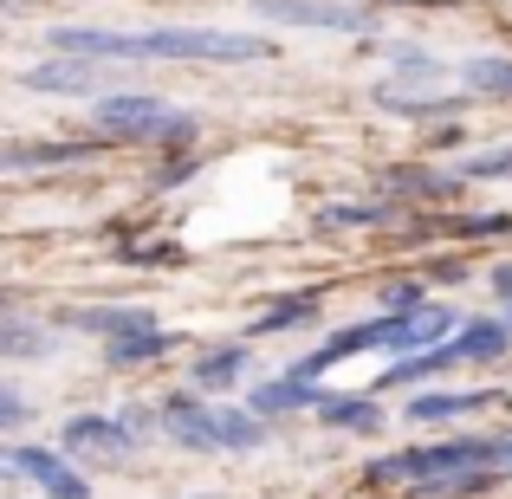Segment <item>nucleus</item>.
<instances>
[{"instance_id": "1", "label": "nucleus", "mask_w": 512, "mask_h": 499, "mask_svg": "<svg viewBox=\"0 0 512 499\" xmlns=\"http://www.w3.org/2000/svg\"><path fill=\"white\" fill-rule=\"evenodd\" d=\"M52 52H78V59H111V65H260L273 59L266 33H227V26H150V33H117V26H52Z\"/></svg>"}, {"instance_id": "22", "label": "nucleus", "mask_w": 512, "mask_h": 499, "mask_svg": "<svg viewBox=\"0 0 512 499\" xmlns=\"http://www.w3.org/2000/svg\"><path fill=\"white\" fill-rule=\"evenodd\" d=\"M396 195H415V201H448V195H461V169H389L383 175Z\"/></svg>"}, {"instance_id": "34", "label": "nucleus", "mask_w": 512, "mask_h": 499, "mask_svg": "<svg viewBox=\"0 0 512 499\" xmlns=\"http://www.w3.org/2000/svg\"><path fill=\"white\" fill-rule=\"evenodd\" d=\"M188 499H214V493H188Z\"/></svg>"}, {"instance_id": "31", "label": "nucleus", "mask_w": 512, "mask_h": 499, "mask_svg": "<svg viewBox=\"0 0 512 499\" xmlns=\"http://www.w3.org/2000/svg\"><path fill=\"white\" fill-rule=\"evenodd\" d=\"M428 279H467V266L461 260H435V266H422Z\"/></svg>"}, {"instance_id": "20", "label": "nucleus", "mask_w": 512, "mask_h": 499, "mask_svg": "<svg viewBox=\"0 0 512 499\" xmlns=\"http://www.w3.org/2000/svg\"><path fill=\"white\" fill-rule=\"evenodd\" d=\"M305 325H318V292H279V299L260 305V318H253V337L305 331Z\"/></svg>"}, {"instance_id": "33", "label": "nucleus", "mask_w": 512, "mask_h": 499, "mask_svg": "<svg viewBox=\"0 0 512 499\" xmlns=\"http://www.w3.org/2000/svg\"><path fill=\"white\" fill-rule=\"evenodd\" d=\"M500 318H506V325H512V299H506V312H500Z\"/></svg>"}, {"instance_id": "9", "label": "nucleus", "mask_w": 512, "mask_h": 499, "mask_svg": "<svg viewBox=\"0 0 512 499\" xmlns=\"http://www.w3.org/2000/svg\"><path fill=\"white\" fill-rule=\"evenodd\" d=\"M461 331V318L448 305H415V312H389V357H415V350H435Z\"/></svg>"}, {"instance_id": "8", "label": "nucleus", "mask_w": 512, "mask_h": 499, "mask_svg": "<svg viewBox=\"0 0 512 499\" xmlns=\"http://www.w3.org/2000/svg\"><path fill=\"white\" fill-rule=\"evenodd\" d=\"M13 474L33 480L46 499H91V480L72 467V454L59 448H13Z\"/></svg>"}, {"instance_id": "32", "label": "nucleus", "mask_w": 512, "mask_h": 499, "mask_svg": "<svg viewBox=\"0 0 512 499\" xmlns=\"http://www.w3.org/2000/svg\"><path fill=\"white\" fill-rule=\"evenodd\" d=\"M0 474H13V448H0Z\"/></svg>"}, {"instance_id": "17", "label": "nucleus", "mask_w": 512, "mask_h": 499, "mask_svg": "<svg viewBox=\"0 0 512 499\" xmlns=\"http://www.w3.org/2000/svg\"><path fill=\"white\" fill-rule=\"evenodd\" d=\"M318 422L338 428V435H376L383 428V402L376 396H318Z\"/></svg>"}, {"instance_id": "18", "label": "nucleus", "mask_w": 512, "mask_h": 499, "mask_svg": "<svg viewBox=\"0 0 512 499\" xmlns=\"http://www.w3.org/2000/svg\"><path fill=\"white\" fill-rule=\"evenodd\" d=\"M98 143H0V169H65V163H85Z\"/></svg>"}, {"instance_id": "15", "label": "nucleus", "mask_w": 512, "mask_h": 499, "mask_svg": "<svg viewBox=\"0 0 512 499\" xmlns=\"http://www.w3.org/2000/svg\"><path fill=\"white\" fill-rule=\"evenodd\" d=\"M52 325H39V318H26V312H0V357L7 363H39V357H52Z\"/></svg>"}, {"instance_id": "24", "label": "nucleus", "mask_w": 512, "mask_h": 499, "mask_svg": "<svg viewBox=\"0 0 512 499\" xmlns=\"http://www.w3.org/2000/svg\"><path fill=\"white\" fill-rule=\"evenodd\" d=\"M454 169H461L467 188L474 182H512V143H500V150H467Z\"/></svg>"}, {"instance_id": "6", "label": "nucleus", "mask_w": 512, "mask_h": 499, "mask_svg": "<svg viewBox=\"0 0 512 499\" xmlns=\"http://www.w3.org/2000/svg\"><path fill=\"white\" fill-rule=\"evenodd\" d=\"M266 26H305V33H338V39H376V7L363 0H253Z\"/></svg>"}, {"instance_id": "10", "label": "nucleus", "mask_w": 512, "mask_h": 499, "mask_svg": "<svg viewBox=\"0 0 512 499\" xmlns=\"http://www.w3.org/2000/svg\"><path fill=\"white\" fill-rule=\"evenodd\" d=\"M493 402H506L500 389H415L409 409H402V422H415V428H441V422H461V415L493 409Z\"/></svg>"}, {"instance_id": "19", "label": "nucleus", "mask_w": 512, "mask_h": 499, "mask_svg": "<svg viewBox=\"0 0 512 499\" xmlns=\"http://www.w3.org/2000/svg\"><path fill=\"white\" fill-rule=\"evenodd\" d=\"M143 325H163V318L150 312V305H98V312H72V331H85V337H130V331H143Z\"/></svg>"}, {"instance_id": "21", "label": "nucleus", "mask_w": 512, "mask_h": 499, "mask_svg": "<svg viewBox=\"0 0 512 499\" xmlns=\"http://www.w3.org/2000/svg\"><path fill=\"white\" fill-rule=\"evenodd\" d=\"M169 350H175V331L143 325V331H130V337H111V344H104V357H111L117 370H137V363H156V357H169Z\"/></svg>"}, {"instance_id": "11", "label": "nucleus", "mask_w": 512, "mask_h": 499, "mask_svg": "<svg viewBox=\"0 0 512 499\" xmlns=\"http://www.w3.org/2000/svg\"><path fill=\"white\" fill-rule=\"evenodd\" d=\"M376 111H396V117H409V124H441V117H461L467 104H474V91H396V85H383L376 78Z\"/></svg>"}, {"instance_id": "16", "label": "nucleus", "mask_w": 512, "mask_h": 499, "mask_svg": "<svg viewBox=\"0 0 512 499\" xmlns=\"http://www.w3.org/2000/svg\"><path fill=\"white\" fill-rule=\"evenodd\" d=\"M441 78H448V65H441L428 46H389V78L383 85H396V91H441Z\"/></svg>"}, {"instance_id": "4", "label": "nucleus", "mask_w": 512, "mask_h": 499, "mask_svg": "<svg viewBox=\"0 0 512 499\" xmlns=\"http://www.w3.org/2000/svg\"><path fill=\"white\" fill-rule=\"evenodd\" d=\"M195 117L175 111V104L150 98V91H104L91 98V137L104 143H195Z\"/></svg>"}, {"instance_id": "14", "label": "nucleus", "mask_w": 512, "mask_h": 499, "mask_svg": "<svg viewBox=\"0 0 512 499\" xmlns=\"http://www.w3.org/2000/svg\"><path fill=\"white\" fill-rule=\"evenodd\" d=\"M448 344H454V363H500L512 350V325L506 318H461V331Z\"/></svg>"}, {"instance_id": "7", "label": "nucleus", "mask_w": 512, "mask_h": 499, "mask_svg": "<svg viewBox=\"0 0 512 499\" xmlns=\"http://www.w3.org/2000/svg\"><path fill=\"white\" fill-rule=\"evenodd\" d=\"M20 91H39V98H104L111 91V59H78V52H52L46 65H26Z\"/></svg>"}, {"instance_id": "5", "label": "nucleus", "mask_w": 512, "mask_h": 499, "mask_svg": "<svg viewBox=\"0 0 512 499\" xmlns=\"http://www.w3.org/2000/svg\"><path fill=\"white\" fill-rule=\"evenodd\" d=\"M150 422H156V409H117V415L85 409L59 428V448L72 454V461H130V454L156 435Z\"/></svg>"}, {"instance_id": "13", "label": "nucleus", "mask_w": 512, "mask_h": 499, "mask_svg": "<svg viewBox=\"0 0 512 499\" xmlns=\"http://www.w3.org/2000/svg\"><path fill=\"white\" fill-rule=\"evenodd\" d=\"M247 357H253L247 344H214V350H201V357L188 363V389H195V396H227V389L247 376Z\"/></svg>"}, {"instance_id": "26", "label": "nucleus", "mask_w": 512, "mask_h": 499, "mask_svg": "<svg viewBox=\"0 0 512 499\" xmlns=\"http://www.w3.org/2000/svg\"><path fill=\"white\" fill-rule=\"evenodd\" d=\"M422 279H428V273H409V279H389V286H383V312H415V305H428Z\"/></svg>"}, {"instance_id": "25", "label": "nucleus", "mask_w": 512, "mask_h": 499, "mask_svg": "<svg viewBox=\"0 0 512 499\" xmlns=\"http://www.w3.org/2000/svg\"><path fill=\"white\" fill-rule=\"evenodd\" d=\"M389 201H331V208H318V221L325 227H376V221H389Z\"/></svg>"}, {"instance_id": "27", "label": "nucleus", "mask_w": 512, "mask_h": 499, "mask_svg": "<svg viewBox=\"0 0 512 499\" xmlns=\"http://www.w3.org/2000/svg\"><path fill=\"white\" fill-rule=\"evenodd\" d=\"M26 415H33V402H26V389H20V383H0V435H7V428H20Z\"/></svg>"}, {"instance_id": "3", "label": "nucleus", "mask_w": 512, "mask_h": 499, "mask_svg": "<svg viewBox=\"0 0 512 499\" xmlns=\"http://www.w3.org/2000/svg\"><path fill=\"white\" fill-rule=\"evenodd\" d=\"M156 428L188 454H260L266 448V415L253 409H221L214 396H163Z\"/></svg>"}, {"instance_id": "23", "label": "nucleus", "mask_w": 512, "mask_h": 499, "mask_svg": "<svg viewBox=\"0 0 512 499\" xmlns=\"http://www.w3.org/2000/svg\"><path fill=\"white\" fill-rule=\"evenodd\" d=\"M461 91H474V98H512V52L467 59L461 65Z\"/></svg>"}, {"instance_id": "30", "label": "nucleus", "mask_w": 512, "mask_h": 499, "mask_svg": "<svg viewBox=\"0 0 512 499\" xmlns=\"http://www.w3.org/2000/svg\"><path fill=\"white\" fill-rule=\"evenodd\" d=\"M487 286L500 292V299H512V260H500V266H493V273H487Z\"/></svg>"}, {"instance_id": "28", "label": "nucleus", "mask_w": 512, "mask_h": 499, "mask_svg": "<svg viewBox=\"0 0 512 499\" xmlns=\"http://www.w3.org/2000/svg\"><path fill=\"white\" fill-rule=\"evenodd\" d=\"M493 474H500V487L512 480V428H493Z\"/></svg>"}, {"instance_id": "2", "label": "nucleus", "mask_w": 512, "mask_h": 499, "mask_svg": "<svg viewBox=\"0 0 512 499\" xmlns=\"http://www.w3.org/2000/svg\"><path fill=\"white\" fill-rule=\"evenodd\" d=\"M370 487H402L409 499H467L500 487L493 474V435H448V441H422V448H396L376 454L363 467Z\"/></svg>"}, {"instance_id": "12", "label": "nucleus", "mask_w": 512, "mask_h": 499, "mask_svg": "<svg viewBox=\"0 0 512 499\" xmlns=\"http://www.w3.org/2000/svg\"><path fill=\"white\" fill-rule=\"evenodd\" d=\"M318 396H325V383H312V376L286 370V376H266V383H253L247 409L266 415V422H279V415H299V409H318Z\"/></svg>"}, {"instance_id": "29", "label": "nucleus", "mask_w": 512, "mask_h": 499, "mask_svg": "<svg viewBox=\"0 0 512 499\" xmlns=\"http://www.w3.org/2000/svg\"><path fill=\"white\" fill-rule=\"evenodd\" d=\"M188 175H195V163H188V156H175V163H163V169H156V188H182Z\"/></svg>"}]
</instances>
